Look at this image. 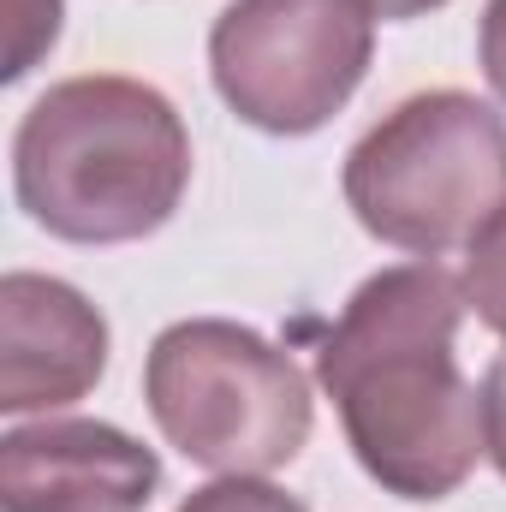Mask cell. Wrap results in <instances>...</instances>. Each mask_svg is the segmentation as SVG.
Returning a JSON list of instances; mask_svg holds the SVG:
<instances>
[{
  "instance_id": "cell-10",
  "label": "cell",
  "mask_w": 506,
  "mask_h": 512,
  "mask_svg": "<svg viewBox=\"0 0 506 512\" xmlns=\"http://www.w3.org/2000/svg\"><path fill=\"white\" fill-rule=\"evenodd\" d=\"M179 512H310L304 501H292L286 489H274L268 477H215L203 489H191Z\"/></svg>"
},
{
  "instance_id": "cell-8",
  "label": "cell",
  "mask_w": 506,
  "mask_h": 512,
  "mask_svg": "<svg viewBox=\"0 0 506 512\" xmlns=\"http://www.w3.org/2000/svg\"><path fill=\"white\" fill-rule=\"evenodd\" d=\"M459 286H465L471 316L506 340V203L483 221V233L465 245V274H459Z\"/></svg>"
},
{
  "instance_id": "cell-2",
  "label": "cell",
  "mask_w": 506,
  "mask_h": 512,
  "mask_svg": "<svg viewBox=\"0 0 506 512\" xmlns=\"http://www.w3.org/2000/svg\"><path fill=\"white\" fill-rule=\"evenodd\" d=\"M191 185L179 108L120 72L48 84L12 131L18 209L66 245H131L161 233Z\"/></svg>"
},
{
  "instance_id": "cell-5",
  "label": "cell",
  "mask_w": 506,
  "mask_h": 512,
  "mask_svg": "<svg viewBox=\"0 0 506 512\" xmlns=\"http://www.w3.org/2000/svg\"><path fill=\"white\" fill-rule=\"evenodd\" d=\"M370 54L364 0H233L209 30L215 96L268 137L322 131L358 96Z\"/></svg>"
},
{
  "instance_id": "cell-6",
  "label": "cell",
  "mask_w": 506,
  "mask_h": 512,
  "mask_svg": "<svg viewBox=\"0 0 506 512\" xmlns=\"http://www.w3.org/2000/svg\"><path fill=\"white\" fill-rule=\"evenodd\" d=\"M161 459L102 417H42L0 441V512H143Z\"/></svg>"
},
{
  "instance_id": "cell-1",
  "label": "cell",
  "mask_w": 506,
  "mask_h": 512,
  "mask_svg": "<svg viewBox=\"0 0 506 512\" xmlns=\"http://www.w3.org/2000/svg\"><path fill=\"white\" fill-rule=\"evenodd\" d=\"M465 310L459 274L417 256L370 274L316 346V382L381 495L447 501L489 453L483 387L453 358Z\"/></svg>"
},
{
  "instance_id": "cell-12",
  "label": "cell",
  "mask_w": 506,
  "mask_h": 512,
  "mask_svg": "<svg viewBox=\"0 0 506 512\" xmlns=\"http://www.w3.org/2000/svg\"><path fill=\"white\" fill-rule=\"evenodd\" d=\"M483 441H489V459L506 477V352L483 370Z\"/></svg>"
},
{
  "instance_id": "cell-9",
  "label": "cell",
  "mask_w": 506,
  "mask_h": 512,
  "mask_svg": "<svg viewBox=\"0 0 506 512\" xmlns=\"http://www.w3.org/2000/svg\"><path fill=\"white\" fill-rule=\"evenodd\" d=\"M6 6H12V24H6V84H18L60 42L66 0H6Z\"/></svg>"
},
{
  "instance_id": "cell-11",
  "label": "cell",
  "mask_w": 506,
  "mask_h": 512,
  "mask_svg": "<svg viewBox=\"0 0 506 512\" xmlns=\"http://www.w3.org/2000/svg\"><path fill=\"white\" fill-rule=\"evenodd\" d=\"M477 66L489 78V90L506 102V0L483 6V24H477Z\"/></svg>"
},
{
  "instance_id": "cell-3",
  "label": "cell",
  "mask_w": 506,
  "mask_h": 512,
  "mask_svg": "<svg viewBox=\"0 0 506 512\" xmlns=\"http://www.w3.org/2000/svg\"><path fill=\"white\" fill-rule=\"evenodd\" d=\"M358 227L411 256L471 245L506 203V120L471 90H423L381 114L340 173Z\"/></svg>"
},
{
  "instance_id": "cell-13",
  "label": "cell",
  "mask_w": 506,
  "mask_h": 512,
  "mask_svg": "<svg viewBox=\"0 0 506 512\" xmlns=\"http://www.w3.org/2000/svg\"><path fill=\"white\" fill-rule=\"evenodd\" d=\"M364 6H370V18L405 24V18H423V12H435V6H447V0H364Z\"/></svg>"
},
{
  "instance_id": "cell-7",
  "label": "cell",
  "mask_w": 506,
  "mask_h": 512,
  "mask_svg": "<svg viewBox=\"0 0 506 512\" xmlns=\"http://www.w3.org/2000/svg\"><path fill=\"white\" fill-rule=\"evenodd\" d=\"M108 376V316L66 280L12 268L0 280V411H60Z\"/></svg>"
},
{
  "instance_id": "cell-4",
  "label": "cell",
  "mask_w": 506,
  "mask_h": 512,
  "mask_svg": "<svg viewBox=\"0 0 506 512\" xmlns=\"http://www.w3.org/2000/svg\"><path fill=\"white\" fill-rule=\"evenodd\" d=\"M143 405L167 447L215 477H268L310 441L316 399L292 352L227 316H185L143 358Z\"/></svg>"
}]
</instances>
